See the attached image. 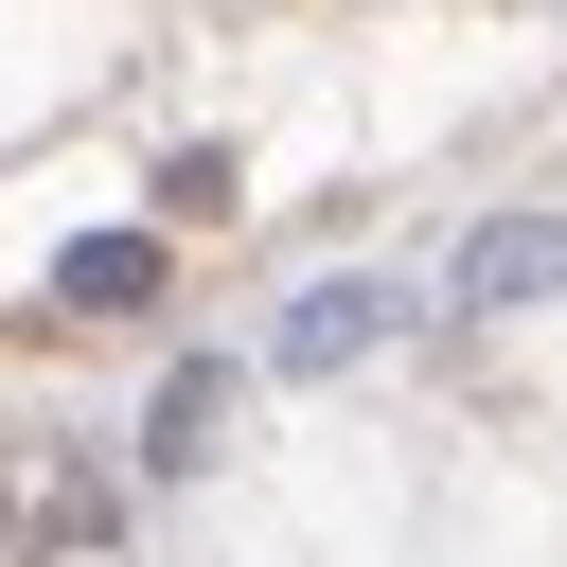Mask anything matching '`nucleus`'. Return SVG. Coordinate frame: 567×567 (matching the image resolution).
I'll list each match as a JSON object with an SVG mask.
<instances>
[{
  "instance_id": "1",
  "label": "nucleus",
  "mask_w": 567,
  "mask_h": 567,
  "mask_svg": "<svg viewBox=\"0 0 567 567\" xmlns=\"http://www.w3.org/2000/svg\"><path fill=\"white\" fill-rule=\"evenodd\" d=\"M142 284H159V248H142V230H124V248H71V266H53V301H142Z\"/></svg>"
},
{
  "instance_id": "2",
  "label": "nucleus",
  "mask_w": 567,
  "mask_h": 567,
  "mask_svg": "<svg viewBox=\"0 0 567 567\" xmlns=\"http://www.w3.org/2000/svg\"><path fill=\"white\" fill-rule=\"evenodd\" d=\"M230 213V159H159V230H213Z\"/></svg>"
}]
</instances>
